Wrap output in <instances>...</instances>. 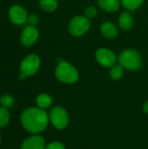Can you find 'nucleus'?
Returning a JSON list of instances; mask_svg holds the SVG:
<instances>
[{
	"instance_id": "f257e3e1",
	"label": "nucleus",
	"mask_w": 148,
	"mask_h": 149,
	"mask_svg": "<svg viewBox=\"0 0 148 149\" xmlns=\"http://www.w3.org/2000/svg\"><path fill=\"white\" fill-rule=\"evenodd\" d=\"M23 127L32 134H38L44 132L49 123V115L39 107H28L23 111L20 117Z\"/></svg>"
},
{
	"instance_id": "f03ea898",
	"label": "nucleus",
	"mask_w": 148,
	"mask_h": 149,
	"mask_svg": "<svg viewBox=\"0 0 148 149\" xmlns=\"http://www.w3.org/2000/svg\"><path fill=\"white\" fill-rule=\"evenodd\" d=\"M55 76L60 82L68 85L76 83L79 77L78 70L72 65L65 61L58 63L55 70Z\"/></svg>"
},
{
	"instance_id": "7ed1b4c3",
	"label": "nucleus",
	"mask_w": 148,
	"mask_h": 149,
	"mask_svg": "<svg viewBox=\"0 0 148 149\" xmlns=\"http://www.w3.org/2000/svg\"><path fill=\"white\" fill-rule=\"evenodd\" d=\"M119 62L124 68L130 71H136L141 66L142 59L140 54L137 51L127 49L120 54Z\"/></svg>"
},
{
	"instance_id": "20e7f679",
	"label": "nucleus",
	"mask_w": 148,
	"mask_h": 149,
	"mask_svg": "<svg viewBox=\"0 0 148 149\" xmlns=\"http://www.w3.org/2000/svg\"><path fill=\"white\" fill-rule=\"evenodd\" d=\"M49 119L52 126L58 130H64L68 127L69 115L66 110L62 107H53L50 112Z\"/></svg>"
},
{
	"instance_id": "39448f33",
	"label": "nucleus",
	"mask_w": 148,
	"mask_h": 149,
	"mask_svg": "<svg viewBox=\"0 0 148 149\" xmlns=\"http://www.w3.org/2000/svg\"><path fill=\"white\" fill-rule=\"evenodd\" d=\"M40 58L36 54L27 55L20 64V73H23L26 77L33 76L40 67Z\"/></svg>"
},
{
	"instance_id": "423d86ee",
	"label": "nucleus",
	"mask_w": 148,
	"mask_h": 149,
	"mask_svg": "<svg viewBox=\"0 0 148 149\" xmlns=\"http://www.w3.org/2000/svg\"><path fill=\"white\" fill-rule=\"evenodd\" d=\"M91 26V21L85 16H77L69 24V31L75 37H79L87 32Z\"/></svg>"
},
{
	"instance_id": "0eeeda50",
	"label": "nucleus",
	"mask_w": 148,
	"mask_h": 149,
	"mask_svg": "<svg viewBox=\"0 0 148 149\" xmlns=\"http://www.w3.org/2000/svg\"><path fill=\"white\" fill-rule=\"evenodd\" d=\"M9 18L12 24L21 25L27 22L28 14L22 5L14 4L9 10Z\"/></svg>"
},
{
	"instance_id": "6e6552de",
	"label": "nucleus",
	"mask_w": 148,
	"mask_h": 149,
	"mask_svg": "<svg viewBox=\"0 0 148 149\" xmlns=\"http://www.w3.org/2000/svg\"><path fill=\"white\" fill-rule=\"evenodd\" d=\"M96 59L99 65L104 67H112L116 63V56L115 54L109 49L100 48L96 52L95 54Z\"/></svg>"
},
{
	"instance_id": "1a4fd4ad",
	"label": "nucleus",
	"mask_w": 148,
	"mask_h": 149,
	"mask_svg": "<svg viewBox=\"0 0 148 149\" xmlns=\"http://www.w3.org/2000/svg\"><path fill=\"white\" fill-rule=\"evenodd\" d=\"M38 36L39 33L36 26L28 25L23 30L20 36V40L24 46H31L37 42Z\"/></svg>"
},
{
	"instance_id": "9d476101",
	"label": "nucleus",
	"mask_w": 148,
	"mask_h": 149,
	"mask_svg": "<svg viewBox=\"0 0 148 149\" xmlns=\"http://www.w3.org/2000/svg\"><path fill=\"white\" fill-rule=\"evenodd\" d=\"M45 141L42 136L32 134L22 142L20 149H45Z\"/></svg>"
},
{
	"instance_id": "9b49d317",
	"label": "nucleus",
	"mask_w": 148,
	"mask_h": 149,
	"mask_svg": "<svg viewBox=\"0 0 148 149\" xmlns=\"http://www.w3.org/2000/svg\"><path fill=\"white\" fill-rule=\"evenodd\" d=\"M100 31H101V33L103 34V36L109 39L114 38L118 35L117 27L115 26L114 24H113L112 22H109V21H106L101 24Z\"/></svg>"
},
{
	"instance_id": "f8f14e48",
	"label": "nucleus",
	"mask_w": 148,
	"mask_h": 149,
	"mask_svg": "<svg viewBox=\"0 0 148 149\" xmlns=\"http://www.w3.org/2000/svg\"><path fill=\"white\" fill-rule=\"evenodd\" d=\"M98 3L101 9L108 12H115L120 5V0H98Z\"/></svg>"
},
{
	"instance_id": "ddd939ff",
	"label": "nucleus",
	"mask_w": 148,
	"mask_h": 149,
	"mask_svg": "<svg viewBox=\"0 0 148 149\" xmlns=\"http://www.w3.org/2000/svg\"><path fill=\"white\" fill-rule=\"evenodd\" d=\"M119 24H120V26L122 30H124V31L130 30L133 24V16L127 11L122 12L119 17Z\"/></svg>"
},
{
	"instance_id": "4468645a",
	"label": "nucleus",
	"mask_w": 148,
	"mask_h": 149,
	"mask_svg": "<svg viewBox=\"0 0 148 149\" xmlns=\"http://www.w3.org/2000/svg\"><path fill=\"white\" fill-rule=\"evenodd\" d=\"M36 103H37L38 107H39V108H41L43 110H46V109H48V108H50L51 107L52 99L47 93H41L37 97Z\"/></svg>"
},
{
	"instance_id": "2eb2a0df",
	"label": "nucleus",
	"mask_w": 148,
	"mask_h": 149,
	"mask_svg": "<svg viewBox=\"0 0 148 149\" xmlns=\"http://www.w3.org/2000/svg\"><path fill=\"white\" fill-rule=\"evenodd\" d=\"M39 5L42 10L47 12H52L58 8L57 0H39Z\"/></svg>"
},
{
	"instance_id": "dca6fc26",
	"label": "nucleus",
	"mask_w": 148,
	"mask_h": 149,
	"mask_svg": "<svg viewBox=\"0 0 148 149\" xmlns=\"http://www.w3.org/2000/svg\"><path fill=\"white\" fill-rule=\"evenodd\" d=\"M124 75V67L119 64V65H114L113 66L111 67L110 70V77L113 80H119Z\"/></svg>"
},
{
	"instance_id": "f3484780",
	"label": "nucleus",
	"mask_w": 148,
	"mask_h": 149,
	"mask_svg": "<svg viewBox=\"0 0 148 149\" xmlns=\"http://www.w3.org/2000/svg\"><path fill=\"white\" fill-rule=\"evenodd\" d=\"M144 0H121L122 5L130 11H134L141 6Z\"/></svg>"
},
{
	"instance_id": "a211bd4d",
	"label": "nucleus",
	"mask_w": 148,
	"mask_h": 149,
	"mask_svg": "<svg viewBox=\"0 0 148 149\" xmlns=\"http://www.w3.org/2000/svg\"><path fill=\"white\" fill-rule=\"evenodd\" d=\"M10 120V112L7 108L3 107H0V128L5 127Z\"/></svg>"
},
{
	"instance_id": "6ab92c4d",
	"label": "nucleus",
	"mask_w": 148,
	"mask_h": 149,
	"mask_svg": "<svg viewBox=\"0 0 148 149\" xmlns=\"http://www.w3.org/2000/svg\"><path fill=\"white\" fill-rule=\"evenodd\" d=\"M14 103H15V100H14V97L11 94L6 93V94H3V95H2L0 97V104H1V106L7 108V109L11 108L14 106Z\"/></svg>"
},
{
	"instance_id": "aec40b11",
	"label": "nucleus",
	"mask_w": 148,
	"mask_h": 149,
	"mask_svg": "<svg viewBox=\"0 0 148 149\" xmlns=\"http://www.w3.org/2000/svg\"><path fill=\"white\" fill-rule=\"evenodd\" d=\"M96 15H97V9L93 5H90L85 10V16L89 19L94 17Z\"/></svg>"
},
{
	"instance_id": "412c9836",
	"label": "nucleus",
	"mask_w": 148,
	"mask_h": 149,
	"mask_svg": "<svg viewBox=\"0 0 148 149\" xmlns=\"http://www.w3.org/2000/svg\"><path fill=\"white\" fill-rule=\"evenodd\" d=\"M27 23H28V25L36 26V25L39 23V17H38L37 14L32 13V14H31V15L28 16Z\"/></svg>"
},
{
	"instance_id": "4be33fe9",
	"label": "nucleus",
	"mask_w": 148,
	"mask_h": 149,
	"mask_svg": "<svg viewBox=\"0 0 148 149\" xmlns=\"http://www.w3.org/2000/svg\"><path fill=\"white\" fill-rule=\"evenodd\" d=\"M45 149H65V147L60 141H51L46 145Z\"/></svg>"
},
{
	"instance_id": "5701e85b",
	"label": "nucleus",
	"mask_w": 148,
	"mask_h": 149,
	"mask_svg": "<svg viewBox=\"0 0 148 149\" xmlns=\"http://www.w3.org/2000/svg\"><path fill=\"white\" fill-rule=\"evenodd\" d=\"M143 111L148 114V100H147L143 105Z\"/></svg>"
},
{
	"instance_id": "b1692460",
	"label": "nucleus",
	"mask_w": 148,
	"mask_h": 149,
	"mask_svg": "<svg viewBox=\"0 0 148 149\" xmlns=\"http://www.w3.org/2000/svg\"><path fill=\"white\" fill-rule=\"evenodd\" d=\"M1 141H2V136H1V134H0V144H1Z\"/></svg>"
}]
</instances>
